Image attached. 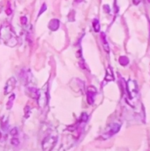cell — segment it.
<instances>
[{"label": "cell", "instance_id": "5", "mask_svg": "<svg viewBox=\"0 0 150 151\" xmlns=\"http://www.w3.org/2000/svg\"><path fill=\"white\" fill-rule=\"evenodd\" d=\"M16 83H17L16 79L13 77H11L8 81H7L6 85L5 87V94L7 95V94L11 93L14 89V87H16Z\"/></svg>", "mask_w": 150, "mask_h": 151}, {"label": "cell", "instance_id": "10", "mask_svg": "<svg viewBox=\"0 0 150 151\" xmlns=\"http://www.w3.org/2000/svg\"><path fill=\"white\" fill-rule=\"evenodd\" d=\"M14 99H15V95H14V94H12V95H10V97H9V99H8V102H7V104H6L7 110H10V109L12 107Z\"/></svg>", "mask_w": 150, "mask_h": 151}, {"label": "cell", "instance_id": "8", "mask_svg": "<svg viewBox=\"0 0 150 151\" xmlns=\"http://www.w3.org/2000/svg\"><path fill=\"white\" fill-rule=\"evenodd\" d=\"M59 20L58 19H52L49 23V28L51 31H57L59 28Z\"/></svg>", "mask_w": 150, "mask_h": 151}, {"label": "cell", "instance_id": "16", "mask_svg": "<svg viewBox=\"0 0 150 151\" xmlns=\"http://www.w3.org/2000/svg\"><path fill=\"white\" fill-rule=\"evenodd\" d=\"M11 134L12 135L13 137H15V135L18 134V129H17V128H13V129L11 131Z\"/></svg>", "mask_w": 150, "mask_h": 151}, {"label": "cell", "instance_id": "1", "mask_svg": "<svg viewBox=\"0 0 150 151\" xmlns=\"http://www.w3.org/2000/svg\"><path fill=\"white\" fill-rule=\"evenodd\" d=\"M0 39L9 47H14L18 43L16 34L9 24H4L0 28Z\"/></svg>", "mask_w": 150, "mask_h": 151}, {"label": "cell", "instance_id": "6", "mask_svg": "<svg viewBox=\"0 0 150 151\" xmlns=\"http://www.w3.org/2000/svg\"><path fill=\"white\" fill-rule=\"evenodd\" d=\"M96 95V89L94 87H89L88 89V92H86V99L89 104H92L94 101V97Z\"/></svg>", "mask_w": 150, "mask_h": 151}, {"label": "cell", "instance_id": "15", "mask_svg": "<svg viewBox=\"0 0 150 151\" xmlns=\"http://www.w3.org/2000/svg\"><path fill=\"white\" fill-rule=\"evenodd\" d=\"M46 9H47V6H46V5H45V4H43V6H42V8H41L40 12H39V13H38V16L42 15V13H43V12H44L46 11Z\"/></svg>", "mask_w": 150, "mask_h": 151}, {"label": "cell", "instance_id": "19", "mask_svg": "<svg viewBox=\"0 0 150 151\" xmlns=\"http://www.w3.org/2000/svg\"><path fill=\"white\" fill-rule=\"evenodd\" d=\"M147 1H148V2H149V3H150V0H147Z\"/></svg>", "mask_w": 150, "mask_h": 151}, {"label": "cell", "instance_id": "18", "mask_svg": "<svg viewBox=\"0 0 150 151\" xmlns=\"http://www.w3.org/2000/svg\"><path fill=\"white\" fill-rule=\"evenodd\" d=\"M140 0H133L134 5H138V4H140Z\"/></svg>", "mask_w": 150, "mask_h": 151}, {"label": "cell", "instance_id": "2", "mask_svg": "<svg viewBox=\"0 0 150 151\" xmlns=\"http://www.w3.org/2000/svg\"><path fill=\"white\" fill-rule=\"evenodd\" d=\"M120 127H121V124L120 123H113V124H111L109 126V128L107 129L106 133L102 135V137H103L104 139H108L109 137L113 136L114 134H116L118 131L120 130Z\"/></svg>", "mask_w": 150, "mask_h": 151}, {"label": "cell", "instance_id": "7", "mask_svg": "<svg viewBox=\"0 0 150 151\" xmlns=\"http://www.w3.org/2000/svg\"><path fill=\"white\" fill-rule=\"evenodd\" d=\"M27 92L30 97L35 98V99H38L39 95H40V90H38L35 87H28L27 89Z\"/></svg>", "mask_w": 150, "mask_h": 151}, {"label": "cell", "instance_id": "13", "mask_svg": "<svg viewBox=\"0 0 150 151\" xmlns=\"http://www.w3.org/2000/svg\"><path fill=\"white\" fill-rule=\"evenodd\" d=\"M106 79L107 81H113L114 79V77H113V74H112V72H111V69H108L107 71V75H106Z\"/></svg>", "mask_w": 150, "mask_h": 151}, {"label": "cell", "instance_id": "17", "mask_svg": "<svg viewBox=\"0 0 150 151\" xmlns=\"http://www.w3.org/2000/svg\"><path fill=\"white\" fill-rule=\"evenodd\" d=\"M20 20H21V23L22 24H27V21H28V19L26 18V17H21V19H20Z\"/></svg>", "mask_w": 150, "mask_h": 151}, {"label": "cell", "instance_id": "11", "mask_svg": "<svg viewBox=\"0 0 150 151\" xmlns=\"http://www.w3.org/2000/svg\"><path fill=\"white\" fill-rule=\"evenodd\" d=\"M93 28H94V30L96 32H99L100 31V22L98 21L97 19H94L93 20Z\"/></svg>", "mask_w": 150, "mask_h": 151}, {"label": "cell", "instance_id": "9", "mask_svg": "<svg viewBox=\"0 0 150 151\" xmlns=\"http://www.w3.org/2000/svg\"><path fill=\"white\" fill-rule=\"evenodd\" d=\"M101 39H102V45H103L104 50H105L107 52H109V44H108V43H107L106 36H105V34H104V33H102V34H101Z\"/></svg>", "mask_w": 150, "mask_h": 151}, {"label": "cell", "instance_id": "3", "mask_svg": "<svg viewBox=\"0 0 150 151\" xmlns=\"http://www.w3.org/2000/svg\"><path fill=\"white\" fill-rule=\"evenodd\" d=\"M57 141L56 137H47L43 142V148L44 151H50L54 147Z\"/></svg>", "mask_w": 150, "mask_h": 151}, {"label": "cell", "instance_id": "14", "mask_svg": "<svg viewBox=\"0 0 150 151\" xmlns=\"http://www.w3.org/2000/svg\"><path fill=\"white\" fill-rule=\"evenodd\" d=\"M11 142H12V144L14 145V146H15V145H16V146L19 145V143H20L18 138H15V137H13V138L12 139V141H11Z\"/></svg>", "mask_w": 150, "mask_h": 151}, {"label": "cell", "instance_id": "4", "mask_svg": "<svg viewBox=\"0 0 150 151\" xmlns=\"http://www.w3.org/2000/svg\"><path fill=\"white\" fill-rule=\"evenodd\" d=\"M127 91L131 98H134L138 94L137 85L133 81H129L127 83Z\"/></svg>", "mask_w": 150, "mask_h": 151}, {"label": "cell", "instance_id": "12", "mask_svg": "<svg viewBox=\"0 0 150 151\" xmlns=\"http://www.w3.org/2000/svg\"><path fill=\"white\" fill-rule=\"evenodd\" d=\"M119 63L122 66H127L129 64V59L127 57H125V56H122V57L119 58Z\"/></svg>", "mask_w": 150, "mask_h": 151}]
</instances>
